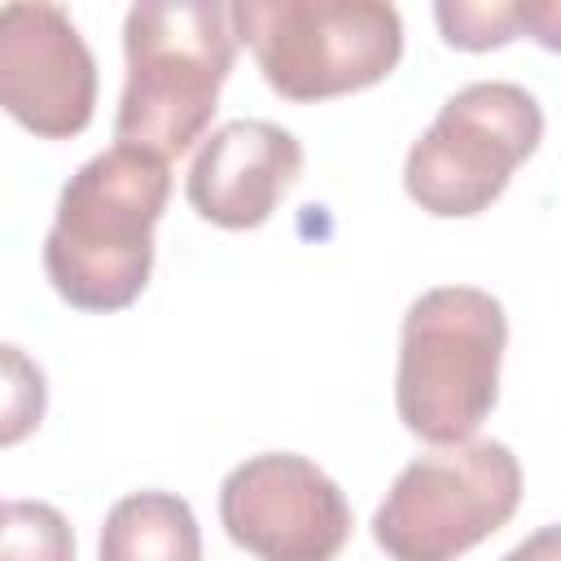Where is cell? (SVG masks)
Here are the masks:
<instances>
[{
    "label": "cell",
    "mask_w": 561,
    "mask_h": 561,
    "mask_svg": "<svg viewBox=\"0 0 561 561\" xmlns=\"http://www.w3.org/2000/svg\"><path fill=\"white\" fill-rule=\"evenodd\" d=\"M171 197L162 158L110 145L88 158L57 197V219L44 237V272L79 311H123L140 298L153 272V228Z\"/></svg>",
    "instance_id": "1"
},
{
    "label": "cell",
    "mask_w": 561,
    "mask_h": 561,
    "mask_svg": "<svg viewBox=\"0 0 561 561\" xmlns=\"http://www.w3.org/2000/svg\"><path fill=\"white\" fill-rule=\"evenodd\" d=\"M127 79L114 140L162 162L202 140L237 57L228 9L215 0H140L123 22Z\"/></svg>",
    "instance_id": "2"
},
{
    "label": "cell",
    "mask_w": 561,
    "mask_h": 561,
    "mask_svg": "<svg viewBox=\"0 0 561 561\" xmlns=\"http://www.w3.org/2000/svg\"><path fill=\"white\" fill-rule=\"evenodd\" d=\"M504 342L508 320L500 298L473 285L425 289L399 329V421L434 447L469 443L495 408Z\"/></svg>",
    "instance_id": "3"
},
{
    "label": "cell",
    "mask_w": 561,
    "mask_h": 561,
    "mask_svg": "<svg viewBox=\"0 0 561 561\" xmlns=\"http://www.w3.org/2000/svg\"><path fill=\"white\" fill-rule=\"evenodd\" d=\"M228 22L285 101L373 88L403 57L399 9L381 0H241Z\"/></svg>",
    "instance_id": "4"
},
{
    "label": "cell",
    "mask_w": 561,
    "mask_h": 561,
    "mask_svg": "<svg viewBox=\"0 0 561 561\" xmlns=\"http://www.w3.org/2000/svg\"><path fill=\"white\" fill-rule=\"evenodd\" d=\"M517 504V456L495 438H469L399 469L373 513V539L390 561H456L491 539Z\"/></svg>",
    "instance_id": "5"
},
{
    "label": "cell",
    "mask_w": 561,
    "mask_h": 561,
    "mask_svg": "<svg viewBox=\"0 0 561 561\" xmlns=\"http://www.w3.org/2000/svg\"><path fill=\"white\" fill-rule=\"evenodd\" d=\"M543 110L508 79L469 83L443 101L430 131L408 149L403 188L438 219L482 215L513 180V171L539 149Z\"/></svg>",
    "instance_id": "6"
},
{
    "label": "cell",
    "mask_w": 561,
    "mask_h": 561,
    "mask_svg": "<svg viewBox=\"0 0 561 561\" xmlns=\"http://www.w3.org/2000/svg\"><path fill=\"white\" fill-rule=\"evenodd\" d=\"M219 522L259 561H333L351 535V504L307 456L263 451L224 478Z\"/></svg>",
    "instance_id": "7"
},
{
    "label": "cell",
    "mask_w": 561,
    "mask_h": 561,
    "mask_svg": "<svg viewBox=\"0 0 561 561\" xmlns=\"http://www.w3.org/2000/svg\"><path fill=\"white\" fill-rule=\"evenodd\" d=\"M0 110L44 140H70L96 110V61L61 4H0Z\"/></svg>",
    "instance_id": "8"
},
{
    "label": "cell",
    "mask_w": 561,
    "mask_h": 561,
    "mask_svg": "<svg viewBox=\"0 0 561 561\" xmlns=\"http://www.w3.org/2000/svg\"><path fill=\"white\" fill-rule=\"evenodd\" d=\"M302 171L294 131L267 118H237L215 127L188 167V206L219 228H259Z\"/></svg>",
    "instance_id": "9"
},
{
    "label": "cell",
    "mask_w": 561,
    "mask_h": 561,
    "mask_svg": "<svg viewBox=\"0 0 561 561\" xmlns=\"http://www.w3.org/2000/svg\"><path fill=\"white\" fill-rule=\"evenodd\" d=\"M101 561H202V530L188 500L171 491L123 495L105 513Z\"/></svg>",
    "instance_id": "10"
},
{
    "label": "cell",
    "mask_w": 561,
    "mask_h": 561,
    "mask_svg": "<svg viewBox=\"0 0 561 561\" xmlns=\"http://www.w3.org/2000/svg\"><path fill=\"white\" fill-rule=\"evenodd\" d=\"M0 561H75L70 522L44 500L0 504Z\"/></svg>",
    "instance_id": "11"
},
{
    "label": "cell",
    "mask_w": 561,
    "mask_h": 561,
    "mask_svg": "<svg viewBox=\"0 0 561 561\" xmlns=\"http://www.w3.org/2000/svg\"><path fill=\"white\" fill-rule=\"evenodd\" d=\"M48 408L44 368L13 342H0V447L26 443Z\"/></svg>",
    "instance_id": "12"
},
{
    "label": "cell",
    "mask_w": 561,
    "mask_h": 561,
    "mask_svg": "<svg viewBox=\"0 0 561 561\" xmlns=\"http://www.w3.org/2000/svg\"><path fill=\"white\" fill-rule=\"evenodd\" d=\"M434 18L443 26V39L451 48H500L508 39H517V26L526 22V9L517 4H434Z\"/></svg>",
    "instance_id": "13"
},
{
    "label": "cell",
    "mask_w": 561,
    "mask_h": 561,
    "mask_svg": "<svg viewBox=\"0 0 561 561\" xmlns=\"http://www.w3.org/2000/svg\"><path fill=\"white\" fill-rule=\"evenodd\" d=\"M504 561H561V530L557 526H539L530 539H522Z\"/></svg>",
    "instance_id": "14"
}]
</instances>
